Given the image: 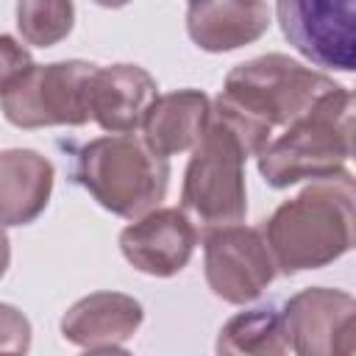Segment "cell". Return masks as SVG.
<instances>
[{"label": "cell", "instance_id": "16", "mask_svg": "<svg viewBox=\"0 0 356 356\" xmlns=\"http://www.w3.org/2000/svg\"><path fill=\"white\" fill-rule=\"evenodd\" d=\"M217 356H286L289 342L281 312L256 306L228 317L217 334Z\"/></svg>", "mask_w": 356, "mask_h": 356}, {"label": "cell", "instance_id": "9", "mask_svg": "<svg viewBox=\"0 0 356 356\" xmlns=\"http://www.w3.org/2000/svg\"><path fill=\"white\" fill-rule=\"evenodd\" d=\"M278 25L289 44L312 64L339 72H353L356 50V6L342 3H300L281 0L275 6Z\"/></svg>", "mask_w": 356, "mask_h": 356}, {"label": "cell", "instance_id": "21", "mask_svg": "<svg viewBox=\"0 0 356 356\" xmlns=\"http://www.w3.org/2000/svg\"><path fill=\"white\" fill-rule=\"evenodd\" d=\"M81 356H134V353H128V350H122V348H92V350H83Z\"/></svg>", "mask_w": 356, "mask_h": 356}, {"label": "cell", "instance_id": "20", "mask_svg": "<svg viewBox=\"0 0 356 356\" xmlns=\"http://www.w3.org/2000/svg\"><path fill=\"white\" fill-rule=\"evenodd\" d=\"M8 261H11V242H8L6 225L0 222V278H3L6 270H8Z\"/></svg>", "mask_w": 356, "mask_h": 356}, {"label": "cell", "instance_id": "3", "mask_svg": "<svg viewBox=\"0 0 356 356\" xmlns=\"http://www.w3.org/2000/svg\"><path fill=\"white\" fill-rule=\"evenodd\" d=\"M353 156V92L339 86L314 103L300 120L273 136L256 156L259 172L273 189L300 181H325L348 172Z\"/></svg>", "mask_w": 356, "mask_h": 356}, {"label": "cell", "instance_id": "4", "mask_svg": "<svg viewBox=\"0 0 356 356\" xmlns=\"http://www.w3.org/2000/svg\"><path fill=\"white\" fill-rule=\"evenodd\" d=\"M75 178L106 211L139 220L164 200L170 186V161L142 136L108 134L78 150Z\"/></svg>", "mask_w": 356, "mask_h": 356}, {"label": "cell", "instance_id": "6", "mask_svg": "<svg viewBox=\"0 0 356 356\" xmlns=\"http://www.w3.org/2000/svg\"><path fill=\"white\" fill-rule=\"evenodd\" d=\"M95 64L89 61H53L33 64L6 95H0L3 117L17 128L47 125H83L89 122V78Z\"/></svg>", "mask_w": 356, "mask_h": 356}, {"label": "cell", "instance_id": "19", "mask_svg": "<svg viewBox=\"0 0 356 356\" xmlns=\"http://www.w3.org/2000/svg\"><path fill=\"white\" fill-rule=\"evenodd\" d=\"M33 67V58L25 44H19L14 36L0 33V95L8 92L28 70Z\"/></svg>", "mask_w": 356, "mask_h": 356}, {"label": "cell", "instance_id": "8", "mask_svg": "<svg viewBox=\"0 0 356 356\" xmlns=\"http://www.w3.org/2000/svg\"><path fill=\"white\" fill-rule=\"evenodd\" d=\"M281 320L295 356L356 353V300L342 289H300L284 303Z\"/></svg>", "mask_w": 356, "mask_h": 356}, {"label": "cell", "instance_id": "11", "mask_svg": "<svg viewBox=\"0 0 356 356\" xmlns=\"http://www.w3.org/2000/svg\"><path fill=\"white\" fill-rule=\"evenodd\" d=\"M159 97L156 78L139 64L95 67L89 78V120L108 134H134Z\"/></svg>", "mask_w": 356, "mask_h": 356}, {"label": "cell", "instance_id": "17", "mask_svg": "<svg viewBox=\"0 0 356 356\" xmlns=\"http://www.w3.org/2000/svg\"><path fill=\"white\" fill-rule=\"evenodd\" d=\"M72 22H75L72 3L22 0L17 6V28L22 39L33 47H53L72 31Z\"/></svg>", "mask_w": 356, "mask_h": 356}, {"label": "cell", "instance_id": "2", "mask_svg": "<svg viewBox=\"0 0 356 356\" xmlns=\"http://www.w3.org/2000/svg\"><path fill=\"white\" fill-rule=\"evenodd\" d=\"M356 184L350 172L312 181L295 197L284 200L261 228L275 270L295 275L317 270L353 248Z\"/></svg>", "mask_w": 356, "mask_h": 356}, {"label": "cell", "instance_id": "10", "mask_svg": "<svg viewBox=\"0 0 356 356\" xmlns=\"http://www.w3.org/2000/svg\"><path fill=\"white\" fill-rule=\"evenodd\" d=\"M197 236V228L181 209L164 206L125 225L120 234V250L139 273L170 278L189 264Z\"/></svg>", "mask_w": 356, "mask_h": 356}, {"label": "cell", "instance_id": "18", "mask_svg": "<svg viewBox=\"0 0 356 356\" xmlns=\"http://www.w3.org/2000/svg\"><path fill=\"white\" fill-rule=\"evenodd\" d=\"M31 348V323L11 306L0 303V356H25Z\"/></svg>", "mask_w": 356, "mask_h": 356}, {"label": "cell", "instance_id": "5", "mask_svg": "<svg viewBox=\"0 0 356 356\" xmlns=\"http://www.w3.org/2000/svg\"><path fill=\"white\" fill-rule=\"evenodd\" d=\"M242 136L211 111V120L192 147L181 184V211L203 236L206 231L239 225L248 211Z\"/></svg>", "mask_w": 356, "mask_h": 356}, {"label": "cell", "instance_id": "1", "mask_svg": "<svg viewBox=\"0 0 356 356\" xmlns=\"http://www.w3.org/2000/svg\"><path fill=\"white\" fill-rule=\"evenodd\" d=\"M334 89H339V83L325 72L284 53H267L236 64L225 75L211 111L242 136L250 156H259L278 128L284 131L300 120Z\"/></svg>", "mask_w": 356, "mask_h": 356}, {"label": "cell", "instance_id": "14", "mask_svg": "<svg viewBox=\"0 0 356 356\" xmlns=\"http://www.w3.org/2000/svg\"><path fill=\"white\" fill-rule=\"evenodd\" d=\"M270 28L267 3H189L186 33L206 53H228L256 42Z\"/></svg>", "mask_w": 356, "mask_h": 356}, {"label": "cell", "instance_id": "15", "mask_svg": "<svg viewBox=\"0 0 356 356\" xmlns=\"http://www.w3.org/2000/svg\"><path fill=\"white\" fill-rule=\"evenodd\" d=\"M211 120V100L200 89L159 95L142 120V139L164 159L192 150Z\"/></svg>", "mask_w": 356, "mask_h": 356}, {"label": "cell", "instance_id": "13", "mask_svg": "<svg viewBox=\"0 0 356 356\" xmlns=\"http://www.w3.org/2000/svg\"><path fill=\"white\" fill-rule=\"evenodd\" d=\"M56 170L47 156L31 147L0 153V222L28 225L50 203Z\"/></svg>", "mask_w": 356, "mask_h": 356}, {"label": "cell", "instance_id": "12", "mask_svg": "<svg viewBox=\"0 0 356 356\" xmlns=\"http://www.w3.org/2000/svg\"><path fill=\"white\" fill-rule=\"evenodd\" d=\"M145 320L142 303L125 292H92L61 317V334L78 348H114L131 339Z\"/></svg>", "mask_w": 356, "mask_h": 356}, {"label": "cell", "instance_id": "7", "mask_svg": "<svg viewBox=\"0 0 356 356\" xmlns=\"http://www.w3.org/2000/svg\"><path fill=\"white\" fill-rule=\"evenodd\" d=\"M203 273L209 289L234 306L256 300L278 275L259 228L225 225L203 234Z\"/></svg>", "mask_w": 356, "mask_h": 356}]
</instances>
